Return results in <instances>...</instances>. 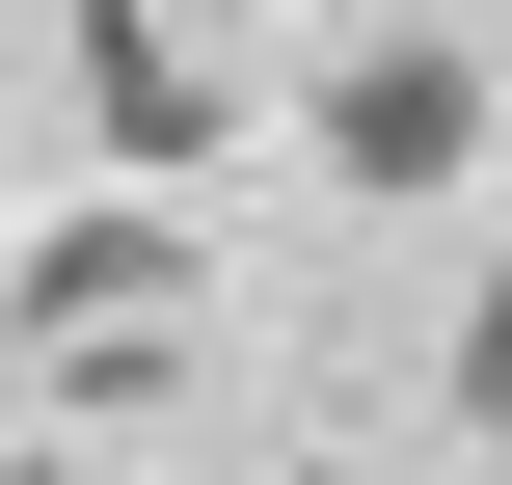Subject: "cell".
Segmentation results:
<instances>
[{"label":"cell","mask_w":512,"mask_h":485,"mask_svg":"<svg viewBox=\"0 0 512 485\" xmlns=\"http://www.w3.org/2000/svg\"><path fill=\"white\" fill-rule=\"evenodd\" d=\"M0 378H27V432H162V405H216V270L162 216H54V243H0Z\"/></svg>","instance_id":"obj_1"},{"label":"cell","mask_w":512,"mask_h":485,"mask_svg":"<svg viewBox=\"0 0 512 485\" xmlns=\"http://www.w3.org/2000/svg\"><path fill=\"white\" fill-rule=\"evenodd\" d=\"M81 108H108L135 189L243 162V0H81Z\"/></svg>","instance_id":"obj_2"},{"label":"cell","mask_w":512,"mask_h":485,"mask_svg":"<svg viewBox=\"0 0 512 485\" xmlns=\"http://www.w3.org/2000/svg\"><path fill=\"white\" fill-rule=\"evenodd\" d=\"M459 162H486V54H432V27H405V54H351V81H324V189H378V216H405V189H459Z\"/></svg>","instance_id":"obj_3"},{"label":"cell","mask_w":512,"mask_h":485,"mask_svg":"<svg viewBox=\"0 0 512 485\" xmlns=\"http://www.w3.org/2000/svg\"><path fill=\"white\" fill-rule=\"evenodd\" d=\"M459 432H486V459H512V270H486V297H459Z\"/></svg>","instance_id":"obj_4"},{"label":"cell","mask_w":512,"mask_h":485,"mask_svg":"<svg viewBox=\"0 0 512 485\" xmlns=\"http://www.w3.org/2000/svg\"><path fill=\"white\" fill-rule=\"evenodd\" d=\"M0 485H135V432H27V459H0Z\"/></svg>","instance_id":"obj_5"}]
</instances>
